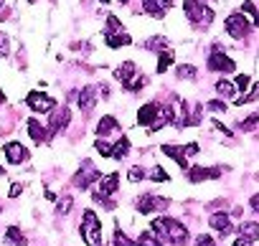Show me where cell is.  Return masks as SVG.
<instances>
[{
	"mask_svg": "<svg viewBox=\"0 0 259 246\" xmlns=\"http://www.w3.org/2000/svg\"><path fill=\"white\" fill-rule=\"evenodd\" d=\"M226 31H229L231 38H244L251 31V23L244 18V13H231L226 18Z\"/></svg>",
	"mask_w": 259,
	"mask_h": 246,
	"instance_id": "cell-5",
	"label": "cell"
},
{
	"mask_svg": "<svg viewBox=\"0 0 259 246\" xmlns=\"http://www.w3.org/2000/svg\"><path fill=\"white\" fill-rule=\"evenodd\" d=\"M130 41H133V38H130L127 33H107V36H104V43H107L109 48H119V46H127Z\"/></svg>",
	"mask_w": 259,
	"mask_h": 246,
	"instance_id": "cell-21",
	"label": "cell"
},
{
	"mask_svg": "<svg viewBox=\"0 0 259 246\" xmlns=\"http://www.w3.org/2000/svg\"><path fill=\"white\" fill-rule=\"evenodd\" d=\"M3 153H6L8 163H13V165H21V163L28 160V150H26L21 142H8V145L3 147Z\"/></svg>",
	"mask_w": 259,
	"mask_h": 246,
	"instance_id": "cell-8",
	"label": "cell"
},
{
	"mask_svg": "<svg viewBox=\"0 0 259 246\" xmlns=\"http://www.w3.org/2000/svg\"><path fill=\"white\" fill-rule=\"evenodd\" d=\"M102 3H107V0H102Z\"/></svg>",
	"mask_w": 259,
	"mask_h": 246,
	"instance_id": "cell-48",
	"label": "cell"
},
{
	"mask_svg": "<svg viewBox=\"0 0 259 246\" xmlns=\"http://www.w3.org/2000/svg\"><path fill=\"white\" fill-rule=\"evenodd\" d=\"M208 223H211L219 233H229V231H231V218H229L226 213H213V216L208 218Z\"/></svg>",
	"mask_w": 259,
	"mask_h": 246,
	"instance_id": "cell-17",
	"label": "cell"
},
{
	"mask_svg": "<svg viewBox=\"0 0 259 246\" xmlns=\"http://www.w3.org/2000/svg\"><path fill=\"white\" fill-rule=\"evenodd\" d=\"M234 246H251V241H246V238H236Z\"/></svg>",
	"mask_w": 259,
	"mask_h": 246,
	"instance_id": "cell-44",
	"label": "cell"
},
{
	"mask_svg": "<svg viewBox=\"0 0 259 246\" xmlns=\"http://www.w3.org/2000/svg\"><path fill=\"white\" fill-rule=\"evenodd\" d=\"M241 11H244V13H246V16L251 18V23H254V26H259V11L254 8V3H251V0H244Z\"/></svg>",
	"mask_w": 259,
	"mask_h": 246,
	"instance_id": "cell-26",
	"label": "cell"
},
{
	"mask_svg": "<svg viewBox=\"0 0 259 246\" xmlns=\"http://www.w3.org/2000/svg\"><path fill=\"white\" fill-rule=\"evenodd\" d=\"M81 238L89 243V246H102V223L97 218L94 211H84V218H81Z\"/></svg>",
	"mask_w": 259,
	"mask_h": 246,
	"instance_id": "cell-2",
	"label": "cell"
},
{
	"mask_svg": "<svg viewBox=\"0 0 259 246\" xmlns=\"http://www.w3.org/2000/svg\"><path fill=\"white\" fill-rule=\"evenodd\" d=\"M26 104H28L33 112H51V109L56 107V102H54L51 96L41 94V91H31V94L26 96Z\"/></svg>",
	"mask_w": 259,
	"mask_h": 246,
	"instance_id": "cell-6",
	"label": "cell"
},
{
	"mask_svg": "<svg viewBox=\"0 0 259 246\" xmlns=\"http://www.w3.org/2000/svg\"><path fill=\"white\" fill-rule=\"evenodd\" d=\"M6 241L11 243V246H26V236L16 228V226H11L8 228V233H6Z\"/></svg>",
	"mask_w": 259,
	"mask_h": 246,
	"instance_id": "cell-22",
	"label": "cell"
},
{
	"mask_svg": "<svg viewBox=\"0 0 259 246\" xmlns=\"http://www.w3.org/2000/svg\"><path fill=\"white\" fill-rule=\"evenodd\" d=\"M163 153H165L168 158H173L183 170H188V160H186V155H183V150H181V147H176V145H163Z\"/></svg>",
	"mask_w": 259,
	"mask_h": 246,
	"instance_id": "cell-19",
	"label": "cell"
},
{
	"mask_svg": "<svg viewBox=\"0 0 259 246\" xmlns=\"http://www.w3.org/2000/svg\"><path fill=\"white\" fill-rule=\"evenodd\" d=\"M216 91H219V96H226V99H231V96L236 94V86H234L231 81H224V79H221V81L216 84Z\"/></svg>",
	"mask_w": 259,
	"mask_h": 246,
	"instance_id": "cell-25",
	"label": "cell"
},
{
	"mask_svg": "<svg viewBox=\"0 0 259 246\" xmlns=\"http://www.w3.org/2000/svg\"><path fill=\"white\" fill-rule=\"evenodd\" d=\"M219 175H221L219 168H191V170H188V180H191V183L211 180V178H219Z\"/></svg>",
	"mask_w": 259,
	"mask_h": 246,
	"instance_id": "cell-11",
	"label": "cell"
},
{
	"mask_svg": "<svg viewBox=\"0 0 259 246\" xmlns=\"http://www.w3.org/2000/svg\"><path fill=\"white\" fill-rule=\"evenodd\" d=\"M165 206H168V201H163L158 195H143V198H138V211L140 213H153L155 208H165Z\"/></svg>",
	"mask_w": 259,
	"mask_h": 246,
	"instance_id": "cell-10",
	"label": "cell"
},
{
	"mask_svg": "<svg viewBox=\"0 0 259 246\" xmlns=\"http://www.w3.org/2000/svg\"><path fill=\"white\" fill-rule=\"evenodd\" d=\"M114 246H138V243H133V241H130V238L117 228V231H114Z\"/></svg>",
	"mask_w": 259,
	"mask_h": 246,
	"instance_id": "cell-31",
	"label": "cell"
},
{
	"mask_svg": "<svg viewBox=\"0 0 259 246\" xmlns=\"http://www.w3.org/2000/svg\"><path fill=\"white\" fill-rule=\"evenodd\" d=\"M150 180H155V183H165V180H170V178H168V173H165L163 168H155V170L150 173Z\"/></svg>",
	"mask_w": 259,
	"mask_h": 246,
	"instance_id": "cell-32",
	"label": "cell"
},
{
	"mask_svg": "<svg viewBox=\"0 0 259 246\" xmlns=\"http://www.w3.org/2000/svg\"><path fill=\"white\" fill-rule=\"evenodd\" d=\"M256 122H259V117H256V114H251L249 119H244V122H241L239 127H241V130H254V127H256Z\"/></svg>",
	"mask_w": 259,
	"mask_h": 246,
	"instance_id": "cell-35",
	"label": "cell"
},
{
	"mask_svg": "<svg viewBox=\"0 0 259 246\" xmlns=\"http://www.w3.org/2000/svg\"><path fill=\"white\" fill-rule=\"evenodd\" d=\"M114 76H117V79L122 81V86L127 89L130 84H133V79H135V64H133V61H124L122 66H117Z\"/></svg>",
	"mask_w": 259,
	"mask_h": 246,
	"instance_id": "cell-12",
	"label": "cell"
},
{
	"mask_svg": "<svg viewBox=\"0 0 259 246\" xmlns=\"http://www.w3.org/2000/svg\"><path fill=\"white\" fill-rule=\"evenodd\" d=\"M196 246H216V243H213V238H211V236H206V233H203V236H198V238H196Z\"/></svg>",
	"mask_w": 259,
	"mask_h": 246,
	"instance_id": "cell-38",
	"label": "cell"
},
{
	"mask_svg": "<svg viewBox=\"0 0 259 246\" xmlns=\"http://www.w3.org/2000/svg\"><path fill=\"white\" fill-rule=\"evenodd\" d=\"M71 203H74V201H71L69 195H64V198L59 201V213H61V216H66V213L71 211Z\"/></svg>",
	"mask_w": 259,
	"mask_h": 246,
	"instance_id": "cell-33",
	"label": "cell"
},
{
	"mask_svg": "<svg viewBox=\"0 0 259 246\" xmlns=\"http://www.w3.org/2000/svg\"><path fill=\"white\" fill-rule=\"evenodd\" d=\"M97 132L104 137V135H112V132H119V122L112 117V114H104L99 119V125H97Z\"/></svg>",
	"mask_w": 259,
	"mask_h": 246,
	"instance_id": "cell-14",
	"label": "cell"
},
{
	"mask_svg": "<svg viewBox=\"0 0 259 246\" xmlns=\"http://www.w3.org/2000/svg\"><path fill=\"white\" fill-rule=\"evenodd\" d=\"M0 175H6V170H3V165H0Z\"/></svg>",
	"mask_w": 259,
	"mask_h": 246,
	"instance_id": "cell-45",
	"label": "cell"
},
{
	"mask_svg": "<svg viewBox=\"0 0 259 246\" xmlns=\"http://www.w3.org/2000/svg\"><path fill=\"white\" fill-rule=\"evenodd\" d=\"M6 51H8V38L0 36V54H6Z\"/></svg>",
	"mask_w": 259,
	"mask_h": 246,
	"instance_id": "cell-43",
	"label": "cell"
},
{
	"mask_svg": "<svg viewBox=\"0 0 259 246\" xmlns=\"http://www.w3.org/2000/svg\"><path fill=\"white\" fill-rule=\"evenodd\" d=\"M119 28H122V23H119L114 16H109V18H107V33H114V31H119ZM119 33H122V31H119Z\"/></svg>",
	"mask_w": 259,
	"mask_h": 246,
	"instance_id": "cell-34",
	"label": "cell"
},
{
	"mask_svg": "<svg viewBox=\"0 0 259 246\" xmlns=\"http://www.w3.org/2000/svg\"><path fill=\"white\" fill-rule=\"evenodd\" d=\"M23 193V185H18V183H13V188H11V198H18Z\"/></svg>",
	"mask_w": 259,
	"mask_h": 246,
	"instance_id": "cell-41",
	"label": "cell"
},
{
	"mask_svg": "<svg viewBox=\"0 0 259 246\" xmlns=\"http://www.w3.org/2000/svg\"><path fill=\"white\" fill-rule=\"evenodd\" d=\"M173 64V51H163L160 54V59H158V71L163 74V71H168V66Z\"/></svg>",
	"mask_w": 259,
	"mask_h": 246,
	"instance_id": "cell-27",
	"label": "cell"
},
{
	"mask_svg": "<svg viewBox=\"0 0 259 246\" xmlns=\"http://www.w3.org/2000/svg\"><path fill=\"white\" fill-rule=\"evenodd\" d=\"M249 206H251V208H254V211L259 213V193H256V195H251V201H249Z\"/></svg>",
	"mask_w": 259,
	"mask_h": 246,
	"instance_id": "cell-42",
	"label": "cell"
},
{
	"mask_svg": "<svg viewBox=\"0 0 259 246\" xmlns=\"http://www.w3.org/2000/svg\"><path fill=\"white\" fill-rule=\"evenodd\" d=\"M208 69L211 71H224V74H229V71H234V61L224 54V51H211V56H208Z\"/></svg>",
	"mask_w": 259,
	"mask_h": 246,
	"instance_id": "cell-7",
	"label": "cell"
},
{
	"mask_svg": "<svg viewBox=\"0 0 259 246\" xmlns=\"http://www.w3.org/2000/svg\"><path fill=\"white\" fill-rule=\"evenodd\" d=\"M143 178H145V170L143 168H133V170H130V180H133V183H138Z\"/></svg>",
	"mask_w": 259,
	"mask_h": 246,
	"instance_id": "cell-36",
	"label": "cell"
},
{
	"mask_svg": "<svg viewBox=\"0 0 259 246\" xmlns=\"http://www.w3.org/2000/svg\"><path fill=\"white\" fill-rule=\"evenodd\" d=\"M183 155H186V158H188V155H198V145H196V142L186 145V147H183Z\"/></svg>",
	"mask_w": 259,
	"mask_h": 246,
	"instance_id": "cell-40",
	"label": "cell"
},
{
	"mask_svg": "<svg viewBox=\"0 0 259 246\" xmlns=\"http://www.w3.org/2000/svg\"><path fill=\"white\" fill-rule=\"evenodd\" d=\"M206 107H208L211 112H226V104H224V102H208Z\"/></svg>",
	"mask_w": 259,
	"mask_h": 246,
	"instance_id": "cell-39",
	"label": "cell"
},
{
	"mask_svg": "<svg viewBox=\"0 0 259 246\" xmlns=\"http://www.w3.org/2000/svg\"><path fill=\"white\" fill-rule=\"evenodd\" d=\"M254 99H259V84H254L246 96H236L234 102H236V104H249V102H254Z\"/></svg>",
	"mask_w": 259,
	"mask_h": 246,
	"instance_id": "cell-28",
	"label": "cell"
},
{
	"mask_svg": "<svg viewBox=\"0 0 259 246\" xmlns=\"http://www.w3.org/2000/svg\"><path fill=\"white\" fill-rule=\"evenodd\" d=\"M94 102H97V89H94V86H87V89L79 94V109H81V112H92V109H94Z\"/></svg>",
	"mask_w": 259,
	"mask_h": 246,
	"instance_id": "cell-15",
	"label": "cell"
},
{
	"mask_svg": "<svg viewBox=\"0 0 259 246\" xmlns=\"http://www.w3.org/2000/svg\"><path fill=\"white\" fill-rule=\"evenodd\" d=\"M94 147H97V153H99L102 158H112V145H109V142L97 140V145H94Z\"/></svg>",
	"mask_w": 259,
	"mask_h": 246,
	"instance_id": "cell-30",
	"label": "cell"
},
{
	"mask_svg": "<svg viewBox=\"0 0 259 246\" xmlns=\"http://www.w3.org/2000/svg\"><path fill=\"white\" fill-rule=\"evenodd\" d=\"M69 119H71V112L69 109H61V112H54L51 114V132H59L69 125Z\"/></svg>",
	"mask_w": 259,
	"mask_h": 246,
	"instance_id": "cell-16",
	"label": "cell"
},
{
	"mask_svg": "<svg viewBox=\"0 0 259 246\" xmlns=\"http://www.w3.org/2000/svg\"><path fill=\"white\" fill-rule=\"evenodd\" d=\"M28 3H36V0H28Z\"/></svg>",
	"mask_w": 259,
	"mask_h": 246,
	"instance_id": "cell-47",
	"label": "cell"
},
{
	"mask_svg": "<svg viewBox=\"0 0 259 246\" xmlns=\"http://www.w3.org/2000/svg\"><path fill=\"white\" fill-rule=\"evenodd\" d=\"M119 3H130V0H119Z\"/></svg>",
	"mask_w": 259,
	"mask_h": 246,
	"instance_id": "cell-46",
	"label": "cell"
},
{
	"mask_svg": "<svg viewBox=\"0 0 259 246\" xmlns=\"http://www.w3.org/2000/svg\"><path fill=\"white\" fill-rule=\"evenodd\" d=\"M117 183H119V175H117V173H109L107 178H102V180H99V185H97L94 201L104 203V208H114V203L109 201V195L117 190Z\"/></svg>",
	"mask_w": 259,
	"mask_h": 246,
	"instance_id": "cell-4",
	"label": "cell"
},
{
	"mask_svg": "<svg viewBox=\"0 0 259 246\" xmlns=\"http://www.w3.org/2000/svg\"><path fill=\"white\" fill-rule=\"evenodd\" d=\"M127 153H130V140L122 137V140L112 147V158H114V160H122V158H127Z\"/></svg>",
	"mask_w": 259,
	"mask_h": 246,
	"instance_id": "cell-23",
	"label": "cell"
},
{
	"mask_svg": "<svg viewBox=\"0 0 259 246\" xmlns=\"http://www.w3.org/2000/svg\"><path fill=\"white\" fill-rule=\"evenodd\" d=\"M239 233H241V238H246V241H256V238H259V223L246 221V223L239 226Z\"/></svg>",
	"mask_w": 259,
	"mask_h": 246,
	"instance_id": "cell-20",
	"label": "cell"
},
{
	"mask_svg": "<svg viewBox=\"0 0 259 246\" xmlns=\"http://www.w3.org/2000/svg\"><path fill=\"white\" fill-rule=\"evenodd\" d=\"M81 168H84V173H79V175L74 178V185H76V188H89V183H92V180H97V178H99V173H97V168H94L89 160H87Z\"/></svg>",
	"mask_w": 259,
	"mask_h": 246,
	"instance_id": "cell-9",
	"label": "cell"
},
{
	"mask_svg": "<svg viewBox=\"0 0 259 246\" xmlns=\"http://www.w3.org/2000/svg\"><path fill=\"white\" fill-rule=\"evenodd\" d=\"M153 233L165 238V241H170V243H176V246L188 241V228L181 221H176V218H155L153 221Z\"/></svg>",
	"mask_w": 259,
	"mask_h": 246,
	"instance_id": "cell-1",
	"label": "cell"
},
{
	"mask_svg": "<svg viewBox=\"0 0 259 246\" xmlns=\"http://www.w3.org/2000/svg\"><path fill=\"white\" fill-rule=\"evenodd\" d=\"M138 246H163V243H160V238L153 231H143L140 238H138Z\"/></svg>",
	"mask_w": 259,
	"mask_h": 246,
	"instance_id": "cell-24",
	"label": "cell"
},
{
	"mask_svg": "<svg viewBox=\"0 0 259 246\" xmlns=\"http://www.w3.org/2000/svg\"><path fill=\"white\" fill-rule=\"evenodd\" d=\"M183 11H186V18L193 26H211V21H213V11L206 8L203 3H198V0H186Z\"/></svg>",
	"mask_w": 259,
	"mask_h": 246,
	"instance_id": "cell-3",
	"label": "cell"
},
{
	"mask_svg": "<svg viewBox=\"0 0 259 246\" xmlns=\"http://www.w3.org/2000/svg\"><path fill=\"white\" fill-rule=\"evenodd\" d=\"M28 135H31L36 142H46V140H49V132L41 127L38 119H28Z\"/></svg>",
	"mask_w": 259,
	"mask_h": 246,
	"instance_id": "cell-18",
	"label": "cell"
},
{
	"mask_svg": "<svg viewBox=\"0 0 259 246\" xmlns=\"http://www.w3.org/2000/svg\"><path fill=\"white\" fill-rule=\"evenodd\" d=\"M234 86H236V89H241V91H244V89H246V86H249V76H246V74H241V76H236V84H234Z\"/></svg>",
	"mask_w": 259,
	"mask_h": 246,
	"instance_id": "cell-37",
	"label": "cell"
},
{
	"mask_svg": "<svg viewBox=\"0 0 259 246\" xmlns=\"http://www.w3.org/2000/svg\"><path fill=\"white\" fill-rule=\"evenodd\" d=\"M143 6H145V11H148L150 16L160 18L163 11H168V8L173 6V0H143Z\"/></svg>",
	"mask_w": 259,
	"mask_h": 246,
	"instance_id": "cell-13",
	"label": "cell"
},
{
	"mask_svg": "<svg viewBox=\"0 0 259 246\" xmlns=\"http://www.w3.org/2000/svg\"><path fill=\"white\" fill-rule=\"evenodd\" d=\"M178 76L181 79H196V66H191V64L178 66Z\"/></svg>",
	"mask_w": 259,
	"mask_h": 246,
	"instance_id": "cell-29",
	"label": "cell"
}]
</instances>
